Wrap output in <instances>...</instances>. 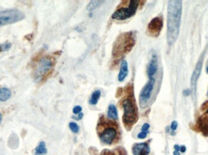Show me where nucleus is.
Returning <instances> with one entry per match:
<instances>
[{"label":"nucleus","instance_id":"1","mask_svg":"<svg viewBox=\"0 0 208 155\" xmlns=\"http://www.w3.org/2000/svg\"><path fill=\"white\" fill-rule=\"evenodd\" d=\"M182 1L172 0L167 6V43L172 46L177 41L180 32L182 14Z\"/></svg>","mask_w":208,"mask_h":155},{"label":"nucleus","instance_id":"2","mask_svg":"<svg viewBox=\"0 0 208 155\" xmlns=\"http://www.w3.org/2000/svg\"><path fill=\"white\" fill-rule=\"evenodd\" d=\"M97 131L100 141L105 144L113 145L119 141L120 133L118 124L103 116L99 120Z\"/></svg>","mask_w":208,"mask_h":155},{"label":"nucleus","instance_id":"3","mask_svg":"<svg viewBox=\"0 0 208 155\" xmlns=\"http://www.w3.org/2000/svg\"><path fill=\"white\" fill-rule=\"evenodd\" d=\"M133 87L128 85L126 89V96L122 102L124 109L123 123L127 130H130L138 119V111L134 98Z\"/></svg>","mask_w":208,"mask_h":155},{"label":"nucleus","instance_id":"4","mask_svg":"<svg viewBox=\"0 0 208 155\" xmlns=\"http://www.w3.org/2000/svg\"><path fill=\"white\" fill-rule=\"evenodd\" d=\"M135 44L133 33L127 32L121 34L115 41L113 48V57L114 59H120L129 53Z\"/></svg>","mask_w":208,"mask_h":155},{"label":"nucleus","instance_id":"5","mask_svg":"<svg viewBox=\"0 0 208 155\" xmlns=\"http://www.w3.org/2000/svg\"><path fill=\"white\" fill-rule=\"evenodd\" d=\"M25 18V14L19 9H9L0 12V27L13 24Z\"/></svg>","mask_w":208,"mask_h":155},{"label":"nucleus","instance_id":"6","mask_svg":"<svg viewBox=\"0 0 208 155\" xmlns=\"http://www.w3.org/2000/svg\"><path fill=\"white\" fill-rule=\"evenodd\" d=\"M128 7H120L116 10L112 15V18L117 20H125L134 15L140 1L137 0H131L129 2Z\"/></svg>","mask_w":208,"mask_h":155},{"label":"nucleus","instance_id":"7","mask_svg":"<svg viewBox=\"0 0 208 155\" xmlns=\"http://www.w3.org/2000/svg\"><path fill=\"white\" fill-rule=\"evenodd\" d=\"M53 67V61L49 58H42L39 63L37 69L35 73V80L39 82L43 77Z\"/></svg>","mask_w":208,"mask_h":155},{"label":"nucleus","instance_id":"8","mask_svg":"<svg viewBox=\"0 0 208 155\" xmlns=\"http://www.w3.org/2000/svg\"><path fill=\"white\" fill-rule=\"evenodd\" d=\"M155 83V78H149V81L141 90L140 95V104L142 108L144 107L147 104V103L151 98Z\"/></svg>","mask_w":208,"mask_h":155},{"label":"nucleus","instance_id":"9","mask_svg":"<svg viewBox=\"0 0 208 155\" xmlns=\"http://www.w3.org/2000/svg\"><path fill=\"white\" fill-rule=\"evenodd\" d=\"M163 27V20L161 16L155 17L151 20L148 25V31L153 37H158Z\"/></svg>","mask_w":208,"mask_h":155},{"label":"nucleus","instance_id":"10","mask_svg":"<svg viewBox=\"0 0 208 155\" xmlns=\"http://www.w3.org/2000/svg\"><path fill=\"white\" fill-rule=\"evenodd\" d=\"M202 65H203V58H201L198 62L197 63L194 71L193 72V74L192 75V78H191V81H190V82H191V89H192V92L193 93V94L194 95L196 92V87H197V82L198 81V79L199 78V76L200 75L201 73V68H202Z\"/></svg>","mask_w":208,"mask_h":155},{"label":"nucleus","instance_id":"11","mask_svg":"<svg viewBox=\"0 0 208 155\" xmlns=\"http://www.w3.org/2000/svg\"><path fill=\"white\" fill-rule=\"evenodd\" d=\"M158 71V59L156 54H153L147 67V75L149 78H154Z\"/></svg>","mask_w":208,"mask_h":155},{"label":"nucleus","instance_id":"12","mask_svg":"<svg viewBox=\"0 0 208 155\" xmlns=\"http://www.w3.org/2000/svg\"><path fill=\"white\" fill-rule=\"evenodd\" d=\"M150 151L147 143L136 144L132 148L133 155H148Z\"/></svg>","mask_w":208,"mask_h":155},{"label":"nucleus","instance_id":"13","mask_svg":"<svg viewBox=\"0 0 208 155\" xmlns=\"http://www.w3.org/2000/svg\"><path fill=\"white\" fill-rule=\"evenodd\" d=\"M129 73L128 64L126 60H123L120 63V71L118 75V80L120 82H123L126 78Z\"/></svg>","mask_w":208,"mask_h":155},{"label":"nucleus","instance_id":"14","mask_svg":"<svg viewBox=\"0 0 208 155\" xmlns=\"http://www.w3.org/2000/svg\"><path fill=\"white\" fill-rule=\"evenodd\" d=\"M100 155H127L124 149L117 148L114 150H103L101 151Z\"/></svg>","mask_w":208,"mask_h":155},{"label":"nucleus","instance_id":"15","mask_svg":"<svg viewBox=\"0 0 208 155\" xmlns=\"http://www.w3.org/2000/svg\"><path fill=\"white\" fill-rule=\"evenodd\" d=\"M12 93L8 88H0V101L5 102L10 99Z\"/></svg>","mask_w":208,"mask_h":155},{"label":"nucleus","instance_id":"16","mask_svg":"<svg viewBox=\"0 0 208 155\" xmlns=\"http://www.w3.org/2000/svg\"><path fill=\"white\" fill-rule=\"evenodd\" d=\"M108 118L114 120L117 119V112L116 107L114 105L111 104L108 106Z\"/></svg>","mask_w":208,"mask_h":155},{"label":"nucleus","instance_id":"17","mask_svg":"<svg viewBox=\"0 0 208 155\" xmlns=\"http://www.w3.org/2000/svg\"><path fill=\"white\" fill-rule=\"evenodd\" d=\"M103 1H100V0H94V1H91L90 2V3L88 4L86 9L88 11H93L99 7L102 3H103Z\"/></svg>","mask_w":208,"mask_h":155},{"label":"nucleus","instance_id":"18","mask_svg":"<svg viewBox=\"0 0 208 155\" xmlns=\"http://www.w3.org/2000/svg\"><path fill=\"white\" fill-rule=\"evenodd\" d=\"M100 95H101V92L99 90H97L93 93L91 96V99L90 100V103L91 105L97 104L98 100L100 98Z\"/></svg>","mask_w":208,"mask_h":155},{"label":"nucleus","instance_id":"19","mask_svg":"<svg viewBox=\"0 0 208 155\" xmlns=\"http://www.w3.org/2000/svg\"><path fill=\"white\" fill-rule=\"evenodd\" d=\"M47 149L46 148V144L45 142H41L39 145L36 148V154L37 155L46 154Z\"/></svg>","mask_w":208,"mask_h":155},{"label":"nucleus","instance_id":"20","mask_svg":"<svg viewBox=\"0 0 208 155\" xmlns=\"http://www.w3.org/2000/svg\"><path fill=\"white\" fill-rule=\"evenodd\" d=\"M69 129L74 133H78L79 131V127L76 123H70L69 124Z\"/></svg>","mask_w":208,"mask_h":155},{"label":"nucleus","instance_id":"21","mask_svg":"<svg viewBox=\"0 0 208 155\" xmlns=\"http://www.w3.org/2000/svg\"><path fill=\"white\" fill-rule=\"evenodd\" d=\"M12 47V44L10 43L3 44L0 45V50L1 51H7Z\"/></svg>","mask_w":208,"mask_h":155},{"label":"nucleus","instance_id":"22","mask_svg":"<svg viewBox=\"0 0 208 155\" xmlns=\"http://www.w3.org/2000/svg\"><path fill=\"white\" fill-rule=\"evenodd\" d=\"M147 133H148V131H142L141 133H140L138 134L137 137H138V138H140V139H141V140L145 139L146 137H147Z\"/></svg>","mask_w":208,"mask_h":155},{"label":"nucleus","instance_id":"23","mask_svg":"<svg viewBox=\"0 0 208 155\" xmlns=\"http://www.w3.org/2000/svg\"><path fill=\"white\" fill-rule=\"evenodd\" d=\"M82 110V108L81 106H75L74 108H73V113L74 114H78V113H80L81 111Z\"/></svg>","mask_w":208,"mask_h":155},{"label":"nucleus","instance_id":"24","mask_svg":"<svg viewBox=\"0 0 208 155\" xmlns=\"http://www.w3.org/2000/svg\"><path fill=\"white\" fill-rule=\"evenodd\" d=\"M177 127H178V123L177 121H175V120H174V121H173L172 123L171 126H170V128H171V130H172V131H175L177 129Z\"/></svg>","mask_w":208,"mask_h":155},{"label":"nucleus","instance_id":"25","mask_svg":"<svg viewBox=\"0 0 208 155\" xmlns=\"http://www.w3.org/2000/svg\"><path fill=\"white\" fill-rule=\"evenodd\" d=\"M149 128H150V125L147 123H146L143 126L141 130L143 131H148Z\"/></svg>","mask_w":208,"mask_h":155},{"label":"nucleus","instance_id":"26","mask_svg":"<svg viewBox=\"0 0 208 155\" xmlns=\"http://www.w3.org/2000/svg\"><path fill=\"white\" fill-rule=\"evenodd\" d=\"M190 93V90H189V89H186V90H185L183 91V95H184L185 96H187L189 95Z\"/></svg>","mask_w":208,"mask_h":155},{"label":"nucleus","instance_id":"27","mask_svg":"<svg viewBox=\"0 0 208 155\" xmlns=\"http://www.w3.org/2000/svg\"><path fill=\"white\" fill-rule=\"evenodd\" d=\"M186 147L184 145H183V146L180 147V151L181 152L184 153L186 151Z\"/></svg>","mask_w":208,"mask_h":155},{"label":"nucleus","instance_id":"28","mask_svg":"<svg viewBox=\"0 0 208 155\" xmlns=\"http://www.w3.org/2000/svg\"><path fill=\"white\" fill-rule=\"evenodd\" d=\"M174 148L175 149V150L178 151H180V146L178 145H174Z\"/></svg>","mask_w":208,"mask_h":155},{"label":"nucleus","instance_id":"29","mask_svg":"<svg viewBox=\"0 0 208 155\" xmlns=\"http://www.w3.org/2000/svg\"><path fill=\"white\" fill-rule=\"evenodd\" d=\"M173 155H180V153L179 151L175 150V151H173Z\"/></svg>","mask_w":208,"mask_h":155},{"label":"nucleus","instance_id":"30","mask_svg":"<svg viewBox=\"0 0 208 155\" xmlns=\"http://www.w3.org/2000/svg\"><path fill=\"white\" fill-rule=\"evenodd\" d=\"M82 117H83V114L82 113H80L79 114V115L78 116V119H81L82 118Z\"/></svg>","mask_w":208,"mask_h":155},{"label":"nucleus","instance_id":"31","mask_svg":"<svg viewBox=\"0 0 208 155\" xmlns=\"http://www.w3.org/2000/svg\"><path fill=\"white\" fill-rule=\"evenodd\" d=\"M1 119H2V116H1V113H0V120H1Z\"/></svg>","mask_w":208,"mask_h":155},{"label":"nucleus","instance_id":"32","mask_svg":"<svg viewBox=\"0 0 208 155\" xmlns=\"http://www.w3.org/2000/svg\"><path fill=\"white\" fill-rule=\"evenodd\" d=\"M206 71H207V73H208V66H207V69H206Z\"/></svg>","mask_w":208,"mask_h":155},{"label":"nucleus","instance_id":"33","mask_svg":"<svg viewBox=\"0 0 208 155\" xmlns=\"http://www.w3.org/2000/svg\"><path fill=\"white\" fill-rule=\"evenodd\" d=\"M206 113H207V114H208V109H207V112H206Z\"/></svg>","mask_w":208,"mask_h":155},{"label":"nucleus","instance_id":"34","mask_svg":"<svg viewBox=\"0 0 208 155\" xmlns=\"http://www.w3.org/2000/svg\"><path fill=\"white\" fill-rule=\"evenodd\" d=\"M1 120H0V124H1Z\"/></svg>","mask_w":208,"mask_h":155},{"label":"nucleus","instance_id":"35","mask_svg":"<svg viewBox=\"0 0 208 155\" xmlns=\"http://www.w3.org/2000/svg\"><path fill=\"white\" fill-rule=\"evenodd\" d=\"M207 96H208V92H207Z\"/></svg>","mask_w":208,"mask_h":155}]
</instances>
